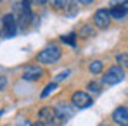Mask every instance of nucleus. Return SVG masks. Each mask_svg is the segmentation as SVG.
Returning <instances> with one entry per match:
<instances>
[{
  "instance_id": "obj_19",
  "label": "nucleus",
  "mask_w": 128,
  "mask_h": 126,
  "mask_svg": "<svg viewBox=\"0 0 128 126\" xmlns=\"http://www.w3.org/2000/svg\"><path fill=\"white\" fill-rule=\"evenodd\" d=\"M52 3H54V5H57L59 9H62V7H66V5H68V2H52Z\"/></svg>"
},
{
  "instance_id": "obj_2",
  "label": "nucleus",
  "mask_w": 128,
  "mask_h": 126,
  "mask_svg": "<svg viewBox=\"0 0 128 126\" xmlns=\"http://www.w3.org/2000/svg\"><path fill=\"white\" fill-rule=\"evenodd\" d=\"M123 80H125V71H123V67L112 66V67H109L106 71V74H104V78H102V83L118 85V83H121Z\"/></svg>"
},
{
  "instance_id": "obj_20",
  "label": "nucleus",
  "mask_w": 128,
  "mask_h": 126,
  "mask_svg": "<svg viewBox=\"0 0 128 126\" xmlns=\"http://www.w3.org/2000/svg\"><path fill=\"white\" fill-rule=\"evenodd\" d=\"M4 88H5V78L0 76V90H4Z\"/></svg>"
},
{
  "instance_id": "obj_12",
  "label": "nucleus",
  "mask_w": 128,
  "mask_h": 126,
  "mask_svg": "<svg viewBox=\"0 0 128 126\" xmlns=\"http://www.w3.org/2000/svg\"><path fill=\"white\" fill-rule=\"evenodd\" d=\"M102 67H104V64L100 62V61H94V62L88 66V69H90L92 74H99V73L102 71Z\"/></svg>"
},
{
  "instance_id": "obj_10",
  "label": "nucleus",
  "mask_w": 128,
  "mask_h": 126,
  "mask_svg": "<svg viewBox=\"0 0 128 126\" xmlns=\"http://www.w3.org/2000/svg\"><path fill=\"white\" fill-rule=\"evenodd\" d=\"M42 74H43L42 67H38V66H28L24 69V73H22V78L28 80V81H31V80H38Z\"/></svg>"
},
{
  "instance_id": "obj_1",
  "label": "nucleus",
  "mask_w": 128,
  "mask_h": 126,
  "mask_svg": "<svg viewBox=\"0 0 128 126\" xmlns=\"http://www.w3.org/2000/svg\"><path fill=\"white\" fill-rule=\"evenodd\" d=\"M59 59H61V48L57 45H50L38 54V62L42 64H54Z\"/></svg>"
},
{
  "instance_id": "obj_22",
  "label": "nucleus",
  "mask_w": 128,
  "mask_h": 126,
  "mask_svg": "<svg viewBox=\"0 0 128 126\" xmlns=\"http://www.w3.org/2000/svg\"><path fill=\"white\" fill-rule=\"evenodd\" d=\"M33 126H47V125H43V123H40V121H38V123H35Z\"/></svg>"
},
{
  "instance_id": "obj_11",
  "label": "nucleus",
  "mask_w": 128,
  "mask_h": 126,
  "mask_svg": "<svg viewBox=\"0 0 128 126\" xmlns=\"http://www.w3.org/2000/svg\"><path fill=\"white\" fill-rule=\"evenodd\" d=\"M126 7H112V10H109V14H111V19L114 17V19H123L125 16H126Z\"/></svg>"
},
{
  "instance_id": "obj_16",
  "label": "nucleus",
  "mask_w": 128,
  "mask_h": 126,
  "mask_svg": "<svg viewBox=\"0 0 128 126\" xmlns=\"http://www.w3.org/2000/svg\"><path fill=\"white\" fill-rule=\"evenodd\" d=\"M88 90H90V92H95V93H99V92L102 90V83H97V81H90V83H88Z\"/></svg>"
},
{
  "instance_id": "obj_8",
  "label": "nucleus",
  "mask_w": 128,
  "mask_h": 126,
  "mask_svg": "<svg viewBox=\"0 0 128 126\" xmlns=\"http://www.w3.org/2000/svg\"><path fill=\"white\" fill-rule=\"evenodd\" d=\"M38 118H40V123H43V125H47V123L52 125V123H56V119H57L56 111H54L52 107H43V109H40Z\"/></svg>"
},
{
  "instance_id": "obj_4",
  "label": "nucleus",
  "mask_w": 128,
  "mask_h": 126,
  "mask_svg": "<svg viewBox=\"0 0 128 126\" xmlns=\"http://www.w3.org/2000/svg\"><path fill=\"white\" fill-rule=\"evenodd\" d=\"M18 33V21L14 19L12 14H5L2 17V35L4 36H14Z\"/></svg>"
},
{
  "instance_id": "obj_7",
  "label": "nucleus",
  "mask_w": 128,
  "mask_h": 126,
  "mask_svg": "<svg viewBox=\"0 0 128 126\" xmlns=\"http://www.w3.org/2000/svg\"><path fill=\"white\" fill-rule=\"evenodd\" d=\"M56 116L59 118V119H69L71 116H73V112H74V107L73 105H69V104H66V102H61V104L57 105L56 109Z\"/></svg>"
},
{
  "instance_id": "obj_3",
  "label": "nucleus",
  "mask_w": 128,
  "mask_h": 126,
  "mask_svg": "<svg viewBox=\"0 0 128 126\" xmlns=\"http://www.w3.org/2000/svg\"><path fill=\"white\" fill-rule=\"evenodd\" d=\"M18 10H19V17H18L19 28H21V29H26V28L31 24V21H33V14H31L30 2H22V3H19Z\"/></svg>"
},
{
  "instance_id": "obj_17",
  "label": "nucleus",
  "mask_w": 128,
  "mask_h": 126,
  "mask_svg": "<svg viewBox=\"0 0 128 126\" xmlns=\"http://www.w3.org/2000/svg\"><path fill=\"white\" fill-rule=\"evenodd\" d=\"M68 74H69V71H64V73H59V74L56 76V81H61V80H66V78H68Z\"/></svg>"
},
{
  "instance_id": "obj_15",
  "label": "nucleus",
  "mask_w": 128,
  "mask_h": 126,
  "mask_svg": "<svg viewBox=\"0 0 128 126\" xmlns=\"http://www.w3.org/2000/svg\"><path fill=\"white\" fill-rule=\"evenodd\" d=\"M76 36H78L76 33H69V35H66V36H62L61 40H62L64 43H69L71 47H74V45H76V42H74V40H76Z\"/></svg>"
},
{
  "instance_id": "obj_14",
  "label": "nucleus",
  "mask_w": 128,
  "mask_h": 126,
  "mask_svg": "<svg viewBox=\"0 0 128 126\" xmlns=\"http://www.w3.org/2000/svg\"><path fill=\"white\" fill-rule=\"evenodd\" d=\"M56 88H57V83H56V81L48 83L47 86H45V90L42 92V99H45V97H48V93H52V92H54Z\"/></svg>"
},
{
  "instance_id": "obj_18",
  "label": "nucleus",
  "mask_w": 128,
  "mask_h": 126,
  "mask_svg": "<svg viewBox=\"0 0 128 126\" xmlns=\"http://www.w3.org/2000/svg\"><path fill=\"white\" fill-rule=\"evenodd\" d=\"M88 35H92L90 28H83V29H82V36H88Z\"/></svg>"
},
{
  "instance_id": "obj_6",
  "label": "nucleus",
  "mask_w": 128,
  "mask_h": 126,
  "mask_svg": "<svg viewBox=\"0 0 128 126\" xmlns=\"http://www.w3.org/2000/svg\"><path fill=\"white\" fill-rule=\"evenodd\" d=\"M94 24H95L97 28H100V29H106L107 26L111 24V14H109V10L99 9V10L94 14Z\"/></svg>"
},
{
  "instance_id": "obj_21",
  "label": "nucleus",
  "mask_w": 128,
  "mask_h": 126,
  "mask_svg": "<svg viewBox=\"0 0 128 126\" xmlns=\"http://www.w3.org/2000/svg\"><path fill=\"white\" fill-rule=\"evenodd\" d=\"M16 126H31V125H30V123H28L26 119H22V121H19V123H18Z\"/></svg>"
},
{
  "instance_id": "obj_9",
  "label": "nucleus",
  "mask_w": 128,
  "mask_h": 126,
  "mask_svg": "<svg viewBox=\"0 0 128 126\" xmlns=\"http://www.w3.org/2000/svg\"><path fill=\"white\" fill-rule=\"evenodd\" d=\"M112 119L120 126H128V107H118L112 112Z\"/></svg>"
},
{
  "instance_id": "obj_5",
  "label": "nucleus",
  "mask_w": 128,
  "mask_h": 126,
  "mask_svg": "<svg viewBox=\"0 0 128 126\" xmlns=\"http://www.w3.org/2000/svg\"><path fill=\"white\" fill-rule=\"evenodd\" d=\"M71 104L76 109H86V107H90L94 104V100L86 92H74L73 97H71Z\"/></svg>"
},
{
  "instance_id": "obj_23",
  "label": "nucleus",
  "mask_w": 128,
  "mask_h": 126,
  "mask_svg": "<svg viewBox=\"0 0 128 126\" xmlns=\"http://www.w3.org/2000/svg\"><path fill=\"white\" fill-rule=\"evenodd\" d=\"M99 126H109V125H99Z\"/></svg>"
},
{
  "instance_id": "obj_13",
  "label": "nucleus",
  "mask_w": 128,
  "mask_h": 126,
  "mask_svg": "<svg viewBox=\"0 0 128 126\" xmlns=\"http://www.w3.org/2000/svg\"><path fill=\"white\" fill-rule=\"evenodd\" d=\"M116 61L120 62V67L128 69V54H120V55H116Z\"/></svg>"
}]
</instances>
